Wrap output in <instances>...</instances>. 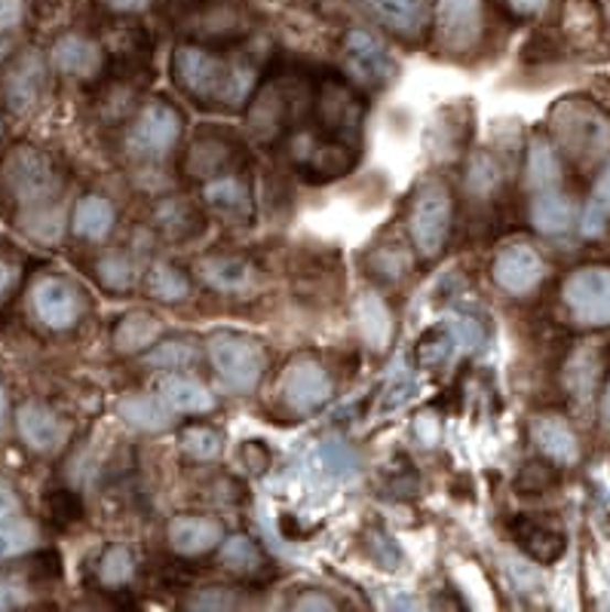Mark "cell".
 <instances>
[{
  "mask_svg": "<svg viewBox=\"0 0 610 612\" xmlns=\"http://www.w3.org/2000/svg\"><path fill=\"white\" fill-rule=\"evenodd\" d=\"M172 74L188 96L208 105L215 101L224 108L243 105L255 86V71L236 62H224L200 46H179L172 55Z\"/></svg>",
  "mask_w": 610,
  "mask_h": 612,
  "instance_id": "6da1fadb",
  "label": "cell"
},
{
  "mask_svg": "<svg viewBox=\"0 0 610 612\" xmlns=\"http://www.w3.org/2000/svg\"><path fill=\"white\" fill-rule=\"evenodd\" d=\"M208 358L231 389L252 393L264 374V346L249 334L218 331L208 337Z\"/></svg>",
  "mask_w": 610,
  "mask_h": 612,
  "instance_id": "7a4b0ae2",
  "label": "cell"
},
{
  "mask_svg": "<svg viewBox=\"0 0 610 612\" xmlns=\"http://www.w3.org/2000/svg\"><path fill=\"white\" fill-rule=\"evenodd\" d=\"M411 239L424 258H439L451 230V193L442 181H430L417 191L408 215Z\"/></svg>",
  "mask_w": 610,
  "mask_h": 612,
  "instance_id": "3957f363",
  "label": "cell"
},
{
  "mask_svg": "<svg viewBox=\"0 0 610 612\" xmlns=\"http://www.w3.org/2000/svg\"><path fill=\"white\" fill-rule=\"evenodd\" d=\"M565 307L577 325H610V267H580L565 279Z\"/></svg>",
  "mask_w": 610,
  "mask_h": 612,
  "instance_id": "277c9868",
  "label": "cell"
},
{
  "mask_svg": "<svg viewBox=\"0 0 610 612\" xmlns=\"http://www.w3.org/2000/svg\"><path fill=\"white\" fill-rule=\"evenodd\" d=\"M7 181H10V191L15 193V200L22 205H46L58 187V178L50 160L31 148L15 150L10 157Z\"/></svg>",
  "mask_w": 610,
  "mask_h": 612,
  "instance_id": "5b68a950",
  "label": "cell"
},
{
  "mask_svg": "<svg viewBox=\"0 0 610 612\" xmlns=\"http://www.w3.org/2000/svg\"><path fill=\"white\" fill-rule=\"evenodd\" d=\"M181 136V117L179 110L167 105V101H151L148 108L141 110L136 126L129 129L126 144L136 157H163L167 150Z\"/></svg>",
  "mask_w": 610,
  "mask_h": 612,
  "instance_id": "8992f818",
  "label": "cell"
},
{
  "mask_svg": "<svg viewBox=\"0 0 610 612\" xmlns=\"http://www.w3.org/2000/svg\"><path fill=\"white\" fill-rule=\"evenodd\" d=\"M344 62L353 80L360 86H387L396 77V65L372 31L350 28L344 37Z\"/></svg>",
  "mask_w": 610,
  "mask_h": 612,
  "instance_id": "52a82bcc",
  "label": "cell"
},
{
  "mask_svg": "<svg viewBox=\"0 0 610 612\" xmlns=\"http://www.w3.org/2000/svg\"><path fill=\"white\" fill-rule=\"evenodd\" d=\"M279 393H282V401L295 414H313V410H320L332 398V377H329V371L320 362L298 358V362H291L286 367Z\"/></svg>",
  "mask_w": 610,
  "mask_h": 612,
  "instance_id": "ba28073f",
  "label": "cell"
},
{
  "mask_svg": "<svg viewBox=\"0 0 610 612\" xmlns=\"http://www.w3.org/2000/svg\"><path fill=\"white\" fill-rule=\"evenodd\" d=\"M436 31L445 50L467 53L482 34V3L479 0H436Z\"/></svg>",
  "mask_w": 610,
  "mask_h": 612,
  "instance_id": "9c48e42d",
  "label": "cell"
},
{
  "mask_svg": "<svg viewBox=\"0 0 610 612\" xmlns=\"http://www.w3.org/2000/svg\"><path fill=\"white\" fill-rule=\"evenodd\" d=\"M555 129H558L561 144H565L574 157H586V160H592V157H598V153L610 144L608 122L601 120L596 110L574 108V105H568V108L558 110Z\"/></svg>",
  "mask_w": 610,
  "mask_h": 612,
  "instance_id": "30bf717a",
  "label": "cell"
},
{
  "mask_svg": "<svg viewBox=\"0 0 610 612\" xmlns=\"http://www.w3.org/2000/svg\"><path fill=\"white\" fill-rule=\"evenodd\" d=\"M360 7L389 34L415 41L430 25V0H360Z\"/></svg>",
  "mask_w": 610,
  "mask_h": 612,
  "instance_id": "8fae6325",
  "label": "cell"
},
{
  "mask_svg": "<svg viewBox=\"0 0 610 612\" xmlns=\"http://www.w3.org/2000/svg\"><path fill=\"white\" fill-rule=\"evenodd\" d=\"M546 264L531 245H510L494 260V282L510 294H527L541 286Z\"/></svg>",
  "mask_w": 610,
  "mask_h": 612,
  "instance_id": "7c38bea8",
  "label": "cell"
},
{
  "mask_svg": "<svg viewBox=\"0 0 610 612\" xmlns=\"http://www.w3.org/2000/svg\"><path fill=\"white\" fill-rule=\"evenodd\" d=\"M31 303H34V313L41 319L43 325L65 331L77 322L81 315V298L77 291L65 282V279H41L34 291H31Z\"/></svg>",
  "mask_w": 610,
  "mask_h": 612,
  "instance_id": "4fadbf2b",
  "label": "cell"
},
{
  "mask_svg": "<svg viewBox=\"0 0 610 612\" xmlns=\"http://www.w3.org/2000/svg\"><path fill=\"white\" fill-rule=\"evenodd\" d=\"M360 120L362 108L356 96L341 83H329L320 93V98H317V122L329 136L338 132L341 138L353 141V138L360 136Z\"/></svg>",
  "mask_w": 610,
  "mask_h": 612,
  "instance_id": "5bb4252c",
  "label": "cell"
},
{
  "mask_svg": "<svg viewBox=\"0 0 610 612\" xmlns=\"http://www.w3.org/2000/svg\"><path fill=\"white\" fill-rule=\"evenodd\" d=\"M353 315H356V328H360L362 343L372 353H387L393 343V313H389L387 300L377 291H360V298L353 303Z\"/></svg>",
  "mask_w": 610,
  "mask_h": 612,
  "instance_id": "9a60e30c",
  "label": "cell"
},
{
  "mask_svg": "<svg viewBox=\"0 0 610 612\" xmlns=\"http://www.w3.org/2000/svg\"><path fill=\"white\" fill-rule=\"evenodd\" d=\"M15 422H19L22 441L31 450H38V453H53L65 441V426H62V420L46 405H38V401L22 405L19 414H15Z\"/></svg>",
  "mask_w": 610,
  "mask_h": 612,
  "instance_id": "2e32d148",
  "label": "cell"
},
{
  "mask_svg": "<svg viewBox=\"0 0 610 612\" xmlns=\"http://www.w3.org/2000/svg\"><path fill=\"white\" fill-rule=\"evenodd\" d=\"M224 539V530L218 520L200 515H181L169 524V543L184 558L206 555L212 548H218Z\"/></svg>",
  "mask_w": 610,
  "mask_h": 612,
  "instance_id": "e0dca14e",
  "label": "cell"
},
{
  "mask_svg": "<svg viewBox=\"0 0 610 612\" xmlns=\"http://www.w3.org/2000/svg\"><path fill=\"white\" fill-rule=\"evenodd\" d=\"M531 438L541 448V453H546L555 463L570 465L577 463V457H580L577 436H574V429L561 417H553V414L534 417V422H531Z\"/></svg>",
  "mask_w": 610,
  "mask_h": 612,
  "instance_id": "ac0fdd59",
  "label": "cell"
},
{
  "mask_svg": "<svg viewBox=\"0 0 610 612\" xmlns=\"http://www.w3.org/2000/svg\"><path fill=\"white\" fill-rule=\"evenodd\" d=\"M157 398L175 414H206L215 408V398L206 386L194 377H184V374H167L157 383Z\"/></svg>",
  "mask_w": 610,
  "mask_h": 612,
  "instance_id": "d6986e66",
  "label": "cell"
},
{
  "mask_svg": "<svg viewBox=\"0 0 610 612\" xmlns=\"http://www.w3.org/2000/svg\"><path fill=\"white\" fill-rule=\"evenodd\" d=\"M53 65L65 77H81V80H86V77H93L101 68V50L93 41L81 37V34H65L53 46Z\"/></svg>",
  "mask_w": 610,
  "mask_h": 612,
  "instance_id": "ffe728a7",
  "label": "cell"
},
{
  "mask_svg": "<svg viewBox=\"0 0 610 612\" xmlns=\"http://www.w3.org/2000/svg\"><path fill=\"white\" fill-rule=\"evenodd\" d=\"M203 200H206L212 212H218L224 218H249V191H246V184L239 178H212L206 187H203Z\"/></svg>",
  "mask_w": 610,
  "mask_h": 612,
  "instance_id": "44dd1931",
  "label": "cell"
},
{
  "mask_svg": "<svg viewBox=\"0 0 610 612\" xmlns=\"http://www.w3.org/2000/svg\"><path fill=\"white\" fill-rule=\"evenodd\" d=\"M531 224L543 233V236H561L570 230L574 224V203L561 193H543L531 203Z\"/></svg>",
  "mask_w": 610,
  "mask_h": 612,
  "instance_id": "7402d4cb",
  "label": "cell"
},
{
  "mask_svg": "<svg viewBox=\"0 0 610 612\" xmlns=\"http://www.w3.org/2000/svg\"><path fill=\"white\" fill-rule=\"evenodd\" d=\"M74 233L81 236V239H105L114 227V208L111 203L105 200V196H84L77 208H74Z\"/></svg>",
  "mask_w": 610,
  "mask_h": 612,
  "instance_id": "603a6c76",
  "label": "cell"
},
{
  "mask_svg": "<svg viewBox=\"0 0 610 612\" xmlns=\"http://www.w3.org/2000/svg\"><path fill=\"white\" fill-rule=\"evenodd\" d=\"M160 331H163V325H160L157 315L129 313L124 322L117 325V331H114V346H117L120 353H139V350H148V346L157 343Z\"/></svg>",
  "mask_w": 610,
  "mask_h": 612,
  "instance_id": "cb8c5ba5",
  "label": "cell"
},
{
  "mask_svg": "<svg viewBox=\"0 0 610 612\" xmlns=\"http://www.w3.org/2000/svg\"><path fill=\"white\" fill-rule=\"evenodd\" d=\"M43 86V65L38 55H25L19 65L10 74V83H7V96H10V105L15 110L31 108L38 96H41Z\"/></svg>",
  "mask_w": 610,
  "mask_h": 612,
  "instance_id": "d4e9b609",
  "label": "cell"
},
{
  "mask_svg": "<svg viewBox=\"0 0 610 612\" xmlns=\"http://www.w3.org/2000/svg\"><path fill=\"white\" fill-rule=\"evenodd\" d=\"M313 460L320 465V472L329 481L334 484H344L350 477L360 472V460H356V450L350 448L347 441H341V438H329V441H322L317 453H313Z\"/></svg>",
  "mask_w": 610,
  "mask_h": 612,
  "instance_id": "484cf974",
  "label": "cell"
},
{
  "mask_svg": "<svg viewBox=\"0 0 610 612\" xmlns=\"http://www.w3.org/2000/svg\"><path fill=\"white\" fill-rule=\"evenodd\" d=\"M200 272H203L206 286L218 288V291H246L255 279V270L249 264L236 258H208L200 264Z\"/></svg>",
  "mask_w": 610,
  "mask_h": 612,
  "instance_id": "4316f807",
  "label": "cell"
},
{
  "mask_svg": "<svg viewBox=\"0 0 610 612\" xmlns=\"http://www.w3.org/2000/svg\"><path fill=\"white\" fill-rule=\"evenodd\" d=\"M120 417L141 432H160L172 422L167 405L160 398H148V395H126L120 401Z\"/></svg>",
  "mask_w": 610,
  "mask_h": 612,
  "instance_id": "83f0119b",
  "label": "cell"
},
{
  "mask_svg": "<svg viewBox=\"0 0 610 612\" xmlns=\"http://www.w3.org/2000/svg\"><path fill=\"white\" fill-rule=\"evenodd\" d=\"M558 178H561V165H558L553 144L543 141V138L531 141V148H527V184L534 191H549L553 184H558Z\"/></svg>",
  "mask_w": 610,
  "mask_h": 612,
  "instance_id": "f1b7e54d",
  "label": "cell"
},
{
  "mask_svg": "<svg viewBox=\"0 0 610 612\" xmlns=\"http://www.w3.org/2000/svg\"><path fill=\"white\" fill-rule=\"evenodd\" d=\"M608 218H610V163L601 169L596 187H592V200H589V205H586V212H582V218H580V233L582 236H589V239H596V236H601L604 227H608Z\"/></svg>",
  "mask_w": 610,
  "mask_h": 612,
  "instance_id": "f546056e",
  "label": "cell"
},
{
  "mask_svg": "<svg viewBox=\"0 0 610 612\" xmlns=\"http://www.w3.org/2000/svg\"><path fill=\"white\" fill-rule=\"evenodd\" d=\"M445 334H448V341H451V346H454V353L458 355L475 353V350L482 346V341H485L482 325H479L472 315L460 313L445 315Z\"/></svg>",
  "mask_w": 610,
  "mask_h": 612,
  "instance_id": "4dcf8cb0",
  "label": "cell"
},
{
  "mask_svg": "<svg viewBox=\"0 0 610 612\" xmlns=\"http://www.w3.org/2000/svg\"><path fill=\"white\" fill-rule=\"evenodd\" d=\"M38 545V527L31 520H3L0 524V558H15L25 555Z\"/></svg>",
  "mask_w": 610,
  "mask_h": 612,
  "instance_id": "1f68e13d",
  "label": "cell"
},
{
  "mask_svg": "<svg viewBox=\"0 0 610 612\" xmlns=\"http://www.w3.org/2000/svg\"><path fill=\"white\" fill-rule=\"evenodd\" d=\"M181 450L194 460H218L224 450L222 432L208 429V426H191L181 432Z\"/></svg>",
  "mask_w": 610,
  "mask_h": 612,
  "instance_id": "d6a6232c",
  "label": "cell"
},
{
  "mask_svg": "<svg viewBox=\"0 0 610 612\" xmlns=\"http://www.w3.org/2000/svg\"><path fill=\"white\" fill-rule=\"evenodd\" d=\"M222 563L227 570L255 572L261 567V551L249 536H231V539H222Z\"/></svg>",
  "mask_w": 610,
  "mask_h": 612,
  "instance_id": "836d02e7",
  "label": "cell"
},
{
  "mask_svg": "<svg viewBox=\"0 0 610 612\" xmlns=\"http://www.w3.org/2000/svg\"><path fill=\"white\" fill-rule=\"evenodd\" d=\"M136 576V558H132V551L126 548V545H114L105 551V558L98 563V579L105 582V586H126L129 579Z\"/></svg>",
  "mask_w": 610,
  "mask_h": 612,
  "instance_id": "e575fe53",
  "label": "cell"
},
{
  "mask_svg": "<svg viewBox=\"0 0 610 612\" xmlns=\"http://www.w3.org/2000/svg\"><path fill=\"white\" fill-rule=\"evenodd\" d=\"M148 288H151L153 298L167 300V303L188 298V279L169 264H153L151 272H148Z\"/></svg>",
  "mask_w": 610,
  "mask_h": 612,
  "instance_id": "d590c367",
  "label": "cell"
},
{
  "mask_svg": "<svg viewBox=\"0 0 610 612\" xmlns=\"http://www.w3.org/2000/svg\"><path fill=\"white\" fill-rule=\"evenodd\" d=\"M196 358L194 346L184 341H163L153 346L151 353L145 355V362L151 367H163V371H175V367L191 365Z\"/></svg>",
  "mask_w": 610,
  "mask_h": 612,
  "instance_id": "8d00e7d4",
  "label": "cell"
},
{
  "mask_svg": "<svg viewBox=\"0 0 610 612\" xmlns=\"http://www.w3.org/2000/svg\"><path fill=\"white\" fill-rule=\"evenodd\" d=\"M598 362L592 353H577L568 365V386L574 398H589L592 383H596Z\"/></svg>",
  "mask_w": 610,
  "mask_h": 612,
  "instance_id": "74e56055",
  "label": "cell"
},
{
  "mask_svg": "<svg viewBox=\"0 0 610 612\" xmlns=\"http://www.w3.org/2000/svg\"><path fill=\"white\" fill-rule=\"evenodd\" d=\"M25 230L38 239H56L62 233V215L53 205H34V212L25 215Z\"/></svg>",
  "mask_w": 610,
  "mask_h": 612,
  "instance_id": "f35d334b",
  "label": "cell"
},
{
  "mask_svg": "<svg viewBox=\"0 0 610 612\" xmlns=\"http://www.w3.org/2000/svg\"><path fill=\"white\" fill-rule=\"evenodd\" d=\"M98 276L108 288H129L132 286V264L124 255H108V258L98 264Z\"/></svg>",
  "mask_w": 610,
  "mask_h": 612,
  "instance_id": "ab89813d",
  "label": "cell"
},
{
  "mask_svg": "<svg viewBox=\"0 0 610 612\" xmlns=\"http://www.w3.org/2000/svg\"><path fill=\"white\" fill-rule=\"evenodd\" d=\"M227 591L224 588H208V591H200V598H194L188 606L191 610H234L239 600L236 598H224Z\"/></svg>",
  "mask_w": 610,
  "mask_h": 612,
  "instance_id": "60d3db41",
  "label": "cell"
},
{
  "mask_svg": "<svg viewBox=\"0 0 610 612\" xmlns=\"http://www.w3.org/2000/svg\"><path fill=\"white\" fill-rule=\"evenodd\" d=\"M470 184L475 191H488L497 184V165L491 163L488 157H475V163L470 169Z\"/></svg>",
  "mask_w": 610,
  "mask_h": 612,
  "instance_id": "b9f144b4",
  "label": "cell"
},
{
  "mask_svg": "<svg viewBox=\"0 0 610 612\" xmlns=\"http://www.w3.org/2000/svg\"><path fill=\"white\" fill-rule=\"evenodd\" d=\"M415 393H417L415 380H408V377L399 383H393V386L387 389V395H384V401H381V410L403 408L408 398H415Z\"/></svg>",
  "mask_w": 610,
  "mask_h": 612,
  "instance_id": "7bdbcfd3",
  "label": "cell"
},
{
  "mask_svg": "<svg viewBox=\"0 0 610 612\" xmlns=\"http://www.w3.org/2000/svg\"><path fill=\"white\" fill-rule=\"evenodd\" d=\"M25 3L22 0H0V31H13L22 22Z\"/></svg>",
  "mask_w": 610,
  "mask_h": 612,
  "instance_id": "ee69618b",
  "label": "cell"
},
{
  "mask_svg": "<svg viewBox=\"0 0 610 612\" xmlns=\"http://www.w3.org/2000/svg\"><path fill=\"white\" fill-rule=\"evenodd\" d=\"M415 429L424 444H436V438H439V422H436V417H430V414H420L415 422Z\"/></svg>",
  "mask_w": 610,
  "mask_h": 612,
  "instance_id": "f6af8a7d",
  "label": "cell"
},
{
  "mask_svg": "<svg viewBox=\"0 0 610 612\" xmlns=\"http://www.w3.org/2000/svg\"><path fill=\"white\" fill-rule=\"evenodd\" d=\"M19 515V496L13 493V487L0 484V524Z\"/></svg>",
  "mask_w": 610,
  "mask_h": 612,
  "instance_id": "bcb514c9",
  "label": "cell"
},
{
  "mask_svg": "<svg viewBox=\"0 0 610 612\" xmlns=\"http://www.w3.org/2000/svg\"><path fill=\"white\" fill-rule=\"evenodd\" d=\"M148 3L151 0H108L114 13H141V10H148Z\"/></svg>",
  "mask_w": 610,
  "mask_h": 612,
  "instance_id": "7dc6e473",
  "label": "cell"
},
{
  "mask_svg": "<svg viewBox=\"0 0 610 612\" xmlns=\"http://www.w3.org/2000/svg\"><path fill=\"white\" fill-rule=\"evenodd\" d=\"M510 7H513L518 15H534L546 7V0H510Z\"/></svg>",
  "mask_w": 610,
  "mask_h": 612,
  "instance_id": "c3c4849f",
  "label": "cell"
},
{
  "mask_svg": "<svg viewBox=\"0 0 610 612\" xmlns=\"http://www.w3.org/2000/svg\"><path fill=\"white\" fill-rule=\"evenodd\" d=\"M298 610H334V600H325V598H313V594H307L295 603Z\"/></svg>",
  "mask_w": 610,
  "mask_h": 612,
  "instance_id": "681fc988",
  "label": "cell"
},
{
  "mask_svg": "<svg viewBox=\"0 0 610 612\" xmlns=\"http://www.w3.org/2000/svg\"><path fill=\"white\" fill-rule=\"evenodd\" d=\"M13 279H15V267H10V264H3V260H0V294L13 286Z\"/></svg>",
  "mask_w": 610,
  "mask_h": 612,
  "instance_id": "f907efd6",
  "label": "cell"
},
{
  "mask_svg": "<svg viewBox=\"0 0 610 612\" xmlns=\"http://www.w3.org/2000/svg\"><path fill=\"white\" fill-rule=\"evenodd\" d=\"M601 422L610 429V380L604 386V395H601Z\"/></svg>",
  "mask_w": 610,
  "mask_h": 612,
  "instance_id": "816d5d0a",
  "label": "cell"
},
{
  "mask_svg": "<svg viewBox=\"0 0 610 612\" xmlns=\"http://www.w3.org/2000/svg\"><path fill=\"white\" fill-rule=\"evenodd\" d=\"M7 606H13V598H10V588L0 586V610H7Z\"/></svg>",
  "mask_w": 610,
  "mask_h": 612,
  "instance_id": "f5cc1de1",
  "label": "cell"
},
{
  "mask_svg": "<svg viewBox=\"0 0 610 612\" xmlns=\"http://www.w3.org/2000/svg\"><path fill=\"white\" fill-rule=\"evenodd\" d=\"M3 417H7V393H3V386H0V426H3Z\"/></svg>",
  "mask_w": 610,
  "mask_h": 612,
  "instance_id": "db71d44e",
  "label": "cell"
},
{
  "mask_svg": "<svg viewBox=\"0 0 610 612\" xmlns=\"http://www.w3.org/2000/svg\"><path fill=\"white\" fill-rule=\"evenodd\" d=\"M3 53H7V46H3V41H0V58H3Z\"/></svg>",
  "mask_w": 610,
  "mask_h": 612,
  "instance_id": "11a10c76",
  "label": "cell"
},
{
  "mask_svg": "<svg viewBox=\"0 0 610 612\" xmlns=\"http://www.w3.org/2000/svg\"><path fill=\"white\" fill-rule=\"evenodd\" d=\"M0 136H3V122H0Z\"/></svg>",
  "mask_w": 610,
  "mask_h": 612,
  "instance_id": "9f6ffc18",
  "label": "cell"
}]
</instances>
